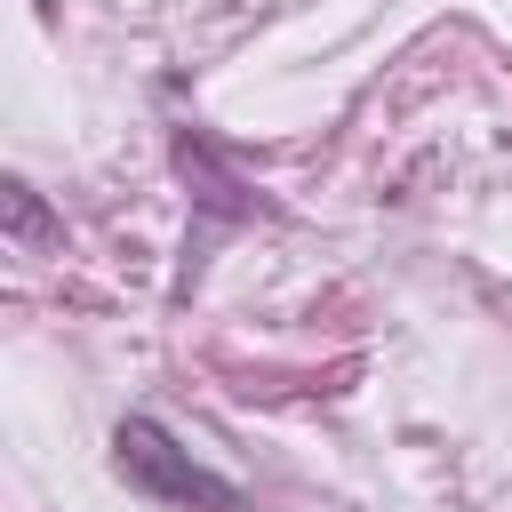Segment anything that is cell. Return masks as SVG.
<instances>
[{
  "label": "cell",
  "instance_id": "1",
  "mask_svg": "<svg viewBox=\"0 0 512 512\" xmlns=\"http://www.w3.org/2000/svg\"><path fill=\"white\" fill-rule=\"evenodd\" d=\"M112 464H120L128 488H144V496H160V504H176V512H240V488H232L224 472L192 464V448H176L152 416H128V424L112 432Z\"/></svg>",
  "mask_w": 512,
  "mask_h": 512
}]
</instances>
